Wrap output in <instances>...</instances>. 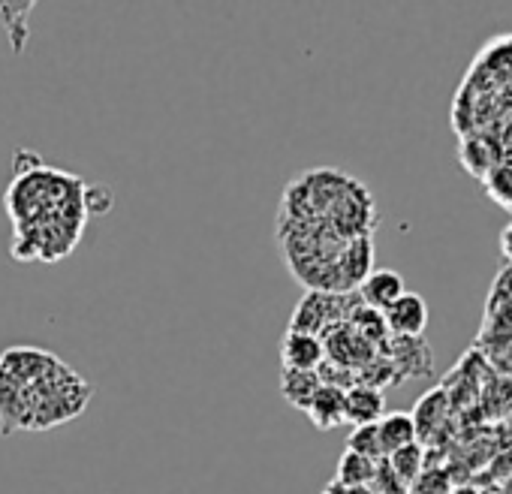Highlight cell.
Segmentation results:
<instances>
[{"instance_id":"30bf717a","label":"cell","mask_w":512,"mask_h":494,"mask_svg":"<svg viewBox=\"0 0 512 494\" xmlns=\"http://www.w3.org/2000/svg\"><path fill=\"white\" fill-rule=\"evenodd\" d=\"M386 416V395L371 386H353L344 392V422L356 425H377Z\"/></svg>"},{"instance_id":"603a6c76","label":"cell","mask_w":512,"mask_h":494,"mask_svg":"<svg viewBox=\"0 0 512 494\" xmlns=\"http://www.w3.org/2000/svg\"><path fill=\"white\" fill-rule=\"evenodd\" d=\"M347 494H374L371 488H347Z\"/></svg>"},{"instance_id":"ba28073f","label":"cell","mask_w":512,"mask_h":494,"mask_svg":"<svg viewBox=\"0 0 512 494\" xmlns=\"http://www.w3.org/2000/svg\"><path fill=\"white\" fill-rule=\"evenodd\" d=\"M404 290V278L392 269H371V275L359 284V302L371 311H386L395 299H401Z\"/></svg>"},{"instance_id":"9c48e42d","label":"cell","mask_w":512,"mask_h":494,"mask_svg":"<svg viewBox=\"0 0 512 494\" xmlns=\"http://www.w3.org/2000/svg\"><path fill=\"white\" fill-rule=\"evenodd\" d=\"M326 359L323 341L302 332H287L281 341V365L287 371H317Z\"/></svg>"},{"instance_id":"3957f363","label":"cell","mask_w":512,"mask_h":494,"mask_svg":"<svg viewBox=\"0 0 512 494\" xmlns=\"http://www.w3.org/2000/svg\"><path fill=\"white\" fill-rule=\"evenodd\" d=\"M91 401V386L82 374H76L67 362H58L43 380L34 386H25V419L22 431H46L55 425H64Z\"/></svg>"},{"instance_id":"9a60e30c","label":"cell","mask_w":512,"mask_h":494,"mask_svg":"<svg viewBox=\"0 0 512 494\" xmlns=\"http://www.w3.org/2000/svg\"><path fill=\"white\" fill-rule=\"evenodd\" d=\"M320 386L323 383H320L317 371H287V368L281 371V395H284L287 404H293L302 413L311 407Z\"/></svg>"},{"instance_id":"6da1fadb","label":"cell","mask_w":512,"mask_h":494,"mask_svg":"<svg viewBox=\"0 0 512 494\" xmlns=\"http://www.w3.org/2000/svg\"><path fill=\"white\" fill-rule=\"evenodd\" d=\"M7 211L16 223L13 257L25 263L64 260L76 247L88 217L79 178L46 169L40 157L34 166L16 169V181L7 190Z\"/></svg>"},{"instance_id":"7c38bea8","label":"cell","mask_w":512,"mask_h":494,"mask_svg":"<svg viewBox=\"0 0 512 494\" xmlns=\"http://www.w3.org/2000/svg\"><path fill=\"white\" fill-rule=\"evenodd\" d=\"M410 416H413V425H416V440L419 443L431 440L434 431L449 416V395L443 389H431L428 395L419 398V404H416V410Z\"/></svg>"},{"instance_id":"8992f818","label":"cell","mask_w":512,"mask_h":494,"mask_svg":"<svg viewBox=\"0 0 512 494\" xmlns=\"http://www.w3.org/2000/svg\"><path fill=\"white\" fill-rule=\"evenodd\" d=\"M61 359L49 350H40V347H10L0 353V371L10 374L16 383L22 386H34L37 380H43Z\"/></svg>"},{"instance_id":"ffe728a7","label":"cell","mask_w":512,"mask_h":494,"mask_svg":"<svg viewBox=\"0 0 512 494\" xmlns=\"http://www.w3.org/2000/svg\"><path fill=\"white\" fill-rule=\"evenodd\" d=\"M82 205H85V214L94 217V214H106L112 208V193L109 187L103 184H85L82 187Z\"/></svg>"},{"instance_id":"d6986e66","label":"cell","mask_w":512,"mask_h":494,"mask_svg":"<svg viewBox=\"0 0 512 494\" xmlns=\"http://www.w3.org/2000/svg\"><path fill=\"white\" fill-rule=\"evenodd\" d=\"M347 449L356 452V455H365V458H371V461H383L377 425H356L353 434L347 437Z\"/></svg>"},{"instance_id":"e0dca14e","label":"cell","mask_w":512,"mask_h":494,"mask_svg":"<svg viewBox=\"0 0 512 494\" xmlns=\"http://www.w3.org/2000/svg\"><path fill=\"white\" fill-rule=\"evenodd\" d=\"M347 326H350V329H353L365 344H371L374 350H380V347L389 341V329H386L383 314H380V311L365 308L362 302H356V305H353V311H350V317H347Z\"/></svg>"},{"instance_id":"7402d4cb","label":"cell","mask_w":512,"mask_h":494,"mask_svg":"<svg viewBox=\"0 0 512 494\" xmlns=\"http://www.w3.org/2000/svg\"><path fill=\"white\" fill-rule=\"evenodd\" d=\"M320 494H347V488H344L341 482H335V479H332V482H329V485H326Z\"/></svg>"},{"instance_id":"5bb4252c","label":"cell","mask_w":512,"mask_h":494,"mask_svg":"<svg viewBox=\"0 0 512 494\" xmlns=\"http://www.w3.org/2000/svg\"><path fill=\"white\" fill-rule=\"evenodd\" d=\"M377 434H380V449H383V458L398 452L401 446L407 443H416V425H413V416L410 413H386L380 422H377Z\"/></svg>"},{"instance_id":"8fae6325","label":"cell","mask_w":512,"mask_h":494,"mask_svg":"<svg viewBox=\"0 0 512 494\" xmlns=\"http://www.w3.org/2000/svg\"><path fill=\"white\" fill-rule=\"evenodd\" d=\"M34 7H37L34 0H0V31L10 37V46L16 55L28 46V37H31L28 19Z\"/></svg>"},{"instance_id":"ac0fdd59","label":"cell","mask_w":512,"mask_h":494,"mask_svg":"<svg viewBox=\"0 0 512 494\" xmlns=\"http://www.w3.org/2000/svg\"><path fill=\"white\" fill-rule=\"evenodd\" d=\"M377 464L380 461H371L365 455H356V452H344L338 458V473H335V482H341L344 488H371L374 476H377Z\"/></svg>"},{"instance_id":"4fadbf2b","label":"cell","mask_w":512,"mask_h":494,"mask_svg":"<svg viewBox=\"0 0 512 494\" xmlns=\"http://www.w3.org/2000/svg\"><path fill=\"white\" fill-rule=\"evenodd\" d=\"M305 416L320 428V431H332L344 422V392L332 389V386H320L311 407L305 410Z\"/></svg>"},{"instance_id":"7a4b0ae2","label":"cell","mask_w":512,"mask_h":494,"mask_svg":"<svg viewBox=\"0 0 512 494\" xmlns=\"http://www.w3.org/2000/svg\"><path fill=\"white\" fill-rule=\"evenodd\" d=\"M374 220L377 214L371 193L338 169L302 172L296 181H290L278 214V226L311 229L344 241L371 238Z\"/></svg>"},{"instance_id":"52a82bcc","label":"cell","mask_w":512,"mask_h":494,"mask_svg":"<svg viewBox=\"0 0 512 494\" xmlns=\"http://www.w3.org/2000/svg\"><path fill=\"white\" fill-rule=\"evenodd\" d=\"M389 338H422L428 326V305L419 293H404L383 311Z\"/></svg>"},{"instance_id":"44dd1931","label":"cell","mask_w":512,"mask_h":494,"mask_svg":"<svg viewBox=\"0 0 512 494\" xmlns=\"http://www.w3.org/2000/svg\"><path fill=\"white\" fill-rule=\"evenodd\" d=\"M500 251H503V257L512 263V223H506L503 232H500Z\"/></svg>"},{"instance_id":"5b68a950","label":"cell","mask_w":512,"mask_h":494,"mask_svg":"<svg viewBox=\"0 0 512 494\" xmlns=\"http://www.w3.org/2000/svg\"><path fill=\"white\" fill-rule=\"evenodd\" d=\"M377 353L389 359L398 383L410 377H425L431 374V365H434V356L422 338H389Z\"/></svg>"},{"instance_id":"2e32d148","label":"cell","mask_w":512,"mask_h":494,"mask_svg":"<svg viewBox=\"0 0 512 494\" xmlns=\"http://www.w3.org/2000/svg\"><path fill=\"white\" fill-rule=\"evenodd\" d=\"M386 461V467L392 470V476L401 482V485H416V479L425 473V446L416 440V443H407V446H401L398 452H392V455H386L383 458Z\"/></svg>"},{"instance_id":"277c9868","label":"cell","mask_w":512,"mask_h":494,"mask_svg":"<svg viewBox=\"0 0 512 494\" xmlns=\"http://www.w3.org/2000/svg\"><path fill=\"white\" fill-rule=\"evenodd\" d=\"M359 302V296H335V293H317L308 290L302 296V302L296 305L293 317H290V329L287 332H302V335H314L323 338L329 329L347 323L353 305Z\"/></svg>"}]
</instances>
